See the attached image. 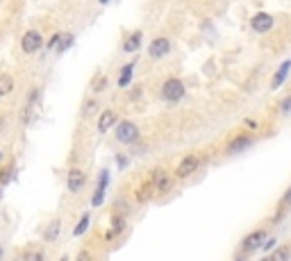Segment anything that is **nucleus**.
<instances>
[{"mask_svg":"<svg viewBox=\"0 0 291 261\" xmlns=\"http://www.w3.org/2000/svg\"><path fill=\"white\" fill-rule=\"evenodd\" d=\"M162 96L166 98L168 102H178L180 98L184 96L182 80H178V77H168V80L164 82V86H162Z\"/></svg>","mask_w":291,"mask_h":261,"instance_id":"f257e3e1","label":"nucleus"},{"mask_svg":"<svg viewBox=\"0 0 291 261\" xmlns=\"http://www.w3.org/2000/svg\"><path fill=\"white\" fill-rule=\"evenodd\" d=\"M116 139H119L121 143H135V141L139 139V128L130 121L119 123V125H116Z\"/></svg>","mask_w":291,"mask_h":261,"instance_id":"f03ea898","label":"nucleus"},{"mask_svg":"<svg viewBox=\"0 0 291 261\" xmlns=\"http://www.w3.org/2000/svg\"><path fill=\"white\" fill-rule=\"evenodd\" d=\"M41 46H43V39H41V34H39V32L30 30V32L23 34V39H21V48H23V53H37V50L41 48Z\"/></svg>","mask_w":291,"mask_h":261,"instance_id":"7ed1b4c3","label":"nucleus"},{"mask_svg":"<svg viewBox=\"0 0 291 261\" xmlns=\"http://www.w3.org/2000/svg\"><path fill=\"white\" fill-rule=\"evenodd\" d=\"M250 27H253L255 32H259V34L271 32V30H273V16H271V14H264V11H259V14H255L253 16Z\"/></svg>","mask_w":291,"mask_h":261,"instance_id":"20e7f679","label":"nucleus"},{"mask_svg":"<svg viewBox=\"0 0 291 261\" xmlns=\"http://www.w3.org/2000/svg\"><path fill=\"white\" fill-rule=\"evenodd\" d=\"M266 241V232L264 229H255L253 234H248L246 239L241 241V248L246 252H253V250H257V248H262V243Z\"/></svg>","mask_w":291,"mask_h":261,"instance_id":"39448f33","label":"nucleus"},{"mask_svg":"<svg viewBox=\"0 0 291 261\" xmlns=\"http://www.w3.org/2000/svg\"><path fill=\"white\" fill-rule=\"evenodd\" d=\"M168 50H171V41H168L166 37H159V39H155V41L150 43L148 55H150L152 59H159V57H166Z\"/></svg>","mask_w":291,"mask_h":261,"instance_id":"423d86ee","label":"nucleus"},{"mask_svg":"<svg viewBox=\"0 0 291 261\" xmlns=\"http://www.w3.org/2000/svg\"><path fill=\"white\" fill-rule=\"evenodd\" d=\"M198 164H200V159L196 155H187L182 161H180L175 175H178V177H189L194 171H198Z\"/></svg>","mask_w":291,"mask_h":261,"instance_id":"0eeeda50","label":"nucleus"},{"mask_svg":"<svg viewBox=\"0 0 291 261\" xmlns=\"http://www.w3.org/2000/svg\"><path fill=\"white\" fill-rule=\"evenodd\" d=\"M84 173L80 171V168H71L69 171V191L71 193H77L82 187H84Z\"/></svg>","mask_w":291,"mask_h":261,"instance_id":"6e6552de","label":"nucleus"},{"mask_svg":"<svg viewBox=\"0 0 291 261\" xmlns=\"http://www.w3.org/2000/svg\"><path fill=\"white\" fill-rule=\"evenodd\" d=\"M250 145H253V139L243 134V136H237V139H232L230 143H227V152H230V155H239V152H243V150L250 148Z\"/></svg>","mask_w":291,"mask_h":261,"instance_id":"1a4fd4ad","label":"nucleus"},{"mask_svg":"<svg viewBox=\"0 0 291 261\" xmlns=\"http://www.w3.org/2000/svg\"><path fill=\"white\" fill-rule=\"evenodd\" d=\"M114 123H116V114H114L112 109H105V112L100 114V118H98V132H107Z\"/></svg>","mask_w":291,"mask_h":261,"instance_id":"9d476101","label":"nucleus"},{"mask_svg":"<svg viewBox=\"0 0 291 261\" xmlns=\"http://www.w3.org/2000/svg\"><path fill=\"white\" fill-rule=\"evenodd\" d=\"M291 68V62H285V64L278 68V73L273 75V82H271V89H280V84L287 80V73H289Z\"/></svg>","mask_w":291,"mask_h":261,"instance_id":"9b49d317","label":"nucleus"},{"mask_svg":"<svg viewBox=\"0 0 291 261\" xmlns=\"http://www.w3.org/2000/svg\"><path fill=\"white\" fill-rule=\"evenodd\" d=\"M139 46H141V32H135V34H130V37L125 39L123 50L125 53H135V50H139Z\"/></svg>","mask_w":291,"mask_h":261,"instance_id":"f8f14e48","label":"nucleus"},{"mask_svg":"<svg viewBox=\"0 0 291 261\" xmlns=\"http://www.w3.org/2000/svg\"><path fill=\"white\" fill-rule=\"evenodd\" d=\"M132 70H135V62H130L121 68V75H119V86H128L132 82Z\"/></svg>","mask_w":291,"mask_h":261,"instance_id":"ddd939ff","label":"nucleus"},{"mask_svg":"<svg viewBox=\"0 0 291 261\" xmlns=\"http://www.w3.org/2000/svg\"><path fill=\"white\" fill-rule=\"evenodd\" d=\"M152 184H155V189H159V191H166L168 189V177L166 173L162 171V168H157L155 175H152Z\"/></svg>","mask_w":291,"mask_h":261,"instance_id":"4468645a","label":"nucleus"},{"mask_svg":"<svg viewBox=\"0 0 291 261\" xmlns=\"http://www.w3.org/2000/svg\"><path fill=\"white\" fill-rule=\"evenodd\" d=\"M14 89V77L11 75H0V98H5Z\"/></svg>","mask_w":291,"mask_h":261,"instance_id":"2eb2a0df","label":"nucleus"},{"mask_svg":"<svg viewBox=\"0 0 291 261\" xmlns=\"http://www.w3.org/2000/svg\"><path fill=\"white\" fill-rule=\"evenodd\" d=\"M152 191H155V184H144V187H141V191L137 193V200H139V202H146V200L150 197Z\"/></svg>","mask_w":291,"mask_h":261,"instance_id":"dca6fc26","label":"nucleus"},{"mask_svg":"<svg viewBox=\"0 0 291 261\" xmlns=\"http://www.w3.org/2000/svg\"><path fill=\"white\" fill-rule=\"evenodd\" d=\"M86 227H89V216H82V220L77 223V227L73 229V234H75V236L84 234V232H86Z\"/></svg>","mask_w":291,"mask_h":261,"instance_id":"f3484780","label":"nucleus"},{"mask_svg":"<svg viewBox=\"0 0 291 261\" xmlns=\"http://www.w3.org/2000/svg\"><path fill=\"white\" fill-rule=\"evenodd\" d=\"M273 259H278V261H287V259H291V248H280V250H278V252L273 255Z\"/></svg>","mask_w":291,"mask_h":261,"instance_id":"a211bd4d","label":"nucleus"},{"mask_svg":"<svg viewBox=\"0 0 291 261\" xmlns=\"http://www.w3.org/2000/svg\"><path fill=\"white\" fill-rule=\"evenodd\" d=\"M57 232H60V220H53V223H50V229L46 232V239L53 241L55 236H57Z\"/></svg>","mask_w":291,"mask_h":261,"instance_id":"6ab92c4d","label":"nucleus"},{"mask_svg":"<svg viewBox=\"0 0 291 261\" xmlns=\"http://www.w3.org/2000/svg\"><path fill=\"white\" fill-rule=\"evenodd\" d=\"M123 229H125V220L123 218H114V229L109 232V236L119 234V232H123Z\"/></svg>","mask_w":291,"mask_h":261,"instance_id":"aec40b11","label":"nucleus"},{"mask_svg":"<svg viewBox=\"0 0 291 261\" xmlns=\"http://www.w3.org/2000/svg\"><path fill=\"white\" fill-rule=\"evenodd\" d=\"M9 180H11V168L7 166V168H2V171H0V184H7Z\"/></svg>","mask_w":291,"mask_h":261,"instance_id":"412c9836","label":"nucleus"},{"mask_svg":"<svg viewBox=\"0 0 291 261\" xmlns=\"http://www.w3.org/2000/svg\"><path fill=\"white\" fill-rule=\"evenodd\" d=\"M93 112H96V102H93V100H89V102H86V105H84V112H82V116H91V114Z\"/></svg>","mask_w":291,"mask_h":261,"instance_id":"4be33fe9","label":"nucleus"},{"mask_svg":"<svg viewBox=\"0 0 291 261\" xmlns=\"http://www.w3.org/2000/svg\"><path fill=\"white\" fill-rule=\"evenodd\" d=\"M105 86H107V77H96V82H93V91H103Z\"/></svg>","mask_w":291,"mask_h":261,"instance_id":"5701e85b","label":"nucleus"},{"mask_svg":"<svg viewBox=\"0 0 291 261\" xmlns=\"http://www.w3.org/2000/svg\"><path fill=\"white\" fill-rule=\"evenodd\" d=\"M280 207H291V187H289V191H287V196L282 197V202H280Z\"/></svg>","mask_w":291,"mask_h":261,"instance_id":"b1692460","label":"nucleus"},{"mask_svg":"<svg viewBox=\"0 0 291 261\" xmlns=\"http://www.w3.org/2000/svg\"><path fill=\"white\" fill-rule=\"evenodd\" d=\"M71 43H73V37H71V34H66L64 43H62V46H60V53H64L66 48H71Z\"/></svg>","mask_w":291,"mask_h":261,"instance_id":"393cba45","label":"nucleus"},{"mask_svg":"<svg viewBox=\"0 0 291 261\" xmlns=\"http://www.w3.org/2000/svg\"><path fill=\"white\" fill-rule=\"evenodd\" d=\"M280 109H282V112H285V114H289V112H291V96L287 98L285 102H282V105H280Z\"/></svg>","mask_w":291,"mask_h":261,"instance_id":"a878e982","label":"nucleus"},{"mask_svg":"<svg viewBox=\"0 0 291 261\" xmlns=\"http://www.w3.org/2000/svg\"><path fill=\"white\" fill-rule=\"evenodd\" d=\"M60 41H62V37H60V34H55V37L50 39V43H46V46H48V48H55V46H57Z\"/></svg>","mask_w":291,"mask_h":261,"instance_id":"bb28decb","label":"nucleus"},{"mask_svg":"<svg viewBox=\"0 0 291 261\" xmlns=\"http://www.w3.org/2000/svg\"><path fill=\"white\" fill-rule=\"evenodd\" d=\"M116 164H119V168H125V166H128V159H125V157H116Z\"/></svg>","mask_w":291,"mask_h":261,"instance_id":"cd10ccee","label":"nucleus"},{"mask_svg":"<svg viewBox=\"0 0 291 261\" xmlns=\"http://www.w3.org/2000/svg\"><path fill=\"white\" fill-rule=\"evenodd\" d=\"M275 243H278V241H275V239H269V241H266V243H262V245H264V250H271V248H273Z\"/></svg>","mask_w":291,"mask_h":261,"instance_id":"c85d7f7f","label":"nucleus"},{"mask_svg":"<svg viewBox=\"0 0 291 261\" xmlns=\"http://www.w3.org/2000/svg\"><path fill=\"white\" fill-rule=\"evenodd\" d=\"M100 2H109V0H100Z\"/></svg>","mask_w":291,"mask_h":261,"instance_id":"c756f323","label":"nucleus"},{"mask_svg":"<svg viewBox=\"0 0 291 261\" xmlns=\"http://www.w3.org/2000/svg\"><path fill=\"white\" fill-rule=\"evenodd\" d=\"M0 159H2V152H0Z\"/></svg>","mask_w":291,"mask_h":261,"instance_id":"7c9ffc66","label":"nucleus"},{"mask_svg":"<svg viewBox=\"0 0 291 261\" xmlns=\"http://www.w3.org/2000/svg\"><path fill=\"white\" fill-rule=\"evenodd\" d=\"M0 257H2V250H0Z\"/></svg>","mask_w":291,"mask_h":261,"instance_id":"2f4dec72","label":"nucleus"}]
</instances>
